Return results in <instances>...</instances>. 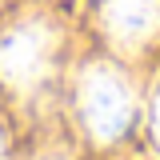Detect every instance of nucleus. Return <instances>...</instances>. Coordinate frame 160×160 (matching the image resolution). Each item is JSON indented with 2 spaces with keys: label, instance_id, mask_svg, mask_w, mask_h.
Returning <instances> with one entry per match:
<instances>
[{
  "label": "nucleus",
  "instance_id": "1",
  "mask_svg": "<svg viewBox=\"0 0 160 160\" xmlns=\"http://www.w3.org/2000/svg\"><path fill=\"white\" fill-rule=\"evenodd\" d=\"M56 28L48 20H20L0 32V80L16 92H32L52 72Z\"/></svg>",
  "mask_w": 160,
  "mask_h": 160
},
{
  "label": "nucleus",
  "instance_id": "2",
  "mask_svg": "<svg viewBox=\"0 0 160 160\" xmlns=\"http://www.w3.org/2000/svg\"><path fill=\"white\" fill-rule=\"evenodd\" d=\"M80 112L96 140H116L132 124V88L112 64H92L80 80Z\"/></svg>",
  "mask_w": 160,
  "mask_h": 160
},
{
  "label": "nucleus",
  "instance_id": "3",
  "mask_svg": "<svg viewBox=\"0 0 160 160\" xmlns=\"http://www.w3.org/2000/svg\"><path fill=\"white\" fill-rule=\"evenodd\" d=\"M100 24L116 44L136 48L160 32V0H100Z\"/></svg>",
  "mask_w": 160,
  "mask_h": 160
},
{
  "label": "nucleus",
  "instance_id": "4",
  "mask_svg": "<svg viewBox=\"0 0 160 160\" xmlns=\"http://www.w3.org/2000/svg\"><path fill=\"white\" fill-rule=\"evenodd\" d=\"M36 160H68L60 148H44V152H36Z\"/></svg>",
  "mask_w": 160,
  "mask_h": 160
},
{
  "label": "nucleus",
  "instance_id": "5",
  "mask_svg": "<svg viewBox=\"0 0 160 160\" xmlns=\"http://www.w3.org/2000/svg\"><path fill=\"white\" fill-rule=\"evenodd\" d=\"M152 128H156V140H160V96H156V108H152Z\"/></svg>",
  "mask_w": 160,
  "mask_h": 160
}]
</instances>
